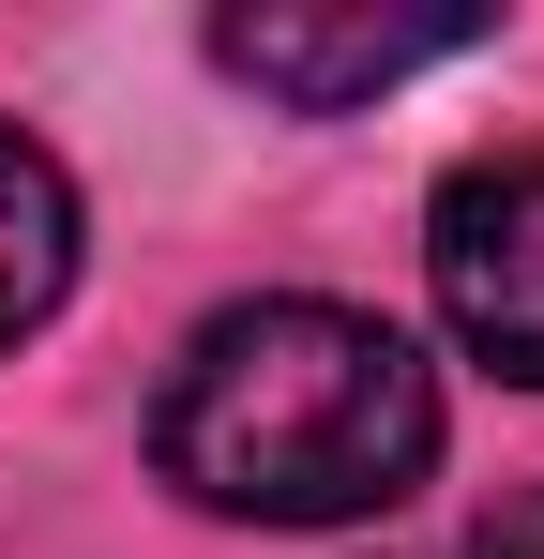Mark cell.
<instances>
[{"instance_id":"obj_2","label":"cell","mask_w":544,"mask_h":559,"mask_svg":"<svg viewBox=\"0 0 544 559\" xmlns=\"http://www.w3.org/2000/svg\"><path fill=\"white\" fill-rule=\"evenodd\" d=\"M424 273L469 364H499L515 393H544V152H484L453 167L424 212Z\"/></svg>"},{"instance_id":"obj_3","label":"cell","mask_w":544,"mask_h":559,"mask_svg":"<svg viewBox=\"0 0 544 559\" xmlns=\"http://www.w3.org/2000/svg\"><path fill=\"white\" fill-rule=\"evenodd\" d=\"M469 46H484V15H303V0H243V15H212V61H227L243 92L303 106V121L393 92V76H424V61H469Z\"/></svg>"},{"instance_id":"obj_4","label":"cell","mask_w":544,"mask_h":559,"mask_svg":"<svg viewBox=\"0 0 544 559\" xmlns=\"http://www.w3.org/2000/svg\"><path fill=\"white\" fill-rule=\"evenodd\" d=\"M61 287H76V182H61V152H46V136H15V121H0V348H15V333H46V318H61Z\"/></svg>"},{"instance_id":"obj_5","label":"cell","mask_w":544,"mask_h":559,"mask_svg":"<svg viewBox=\"0 0 544 559\" xmlns=\"http://www.w3.org/2000/svg\"><path fill=\"white\" fill-rule=\"evenodd\" d=\"M469 559H544V484H515V499L484 514V545H469Z\"/></svg>"},{"instance_id":"obj_1","label":"cell","mask_w":544,"mask_h":559,"mask_svg":"<svg viewBox=\"0 0 544 559\" xmlns=\"http://www.w3.org/2000/svg\"><path fill=\"white\" fill-rule=\"evenodd\" d=\"M152 468L197 514L258 530H363L439 468V364L363 302H227L181 333L152 393Z\"/></svg>"}]
</instances>
